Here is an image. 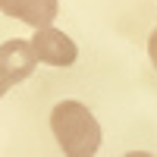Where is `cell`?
<instances>
[{"mask_svg": "<svg viewBox=\"0 0 157 157\" xmlns=\"http://www.w3.org/2000/svg\"><path fill=\"white\" fill-rule=\"evenodd\" d=\"M0 10L6 13L10 19H19L32 29H50L60 13L57 0H0Z\"/></svg>", "mask_w": 157, "mask_h": 157, "instance_id": "obj_3", "label": "cell"}, {"mask_svg": "<svg viewBox=\"0 0 157 157\" xmlns=\"http://www.w3.org/2000/svg\"><path fill=\"white\" fill-rule=\"evenodd\" d=\"M148 57H151L154 69H157V29H154V32H151V38H148Z\"/></svg>", "mask_w": 157, "mask_h": 157, "instance_id": "obj_5", "label": "cell"}, {"mask_svg": "<svg viewBox=\"0 0 157 157\" xmlns=\"http://www.w3.org/2000/svg\"><path fill=\"white\" fill-rule=\"evenodd\" d=\"M123 157H154V154H148V151H129V154H123Z\"/></svg>", "mask_w": 157, "mask_h": 157, "instance_id": "obj_7", "label": "cell"}, {"mask_svg": "<svg viewBox=\"0 0 157 157\" xmlns=\"http://www.w3.org/2000/svg\"><path fill=\"white\" fill-rule=\"evenodd\" d=\"M50 129L66 157H94L101 148V123L82 101H60L50 110Z\"/></svg>", "mask_w": 157, "mask_h": 157, "instance_id": "obj_1", "label": "cell"}, {"mask_svg": "<svg viewBox=\"0 0 157 157\" xmlns=\"http://www.w3.org/2000/svg\"><path fill=\"white\" fill-rule=\"evenodd\" d=\"M32 47H35V57L38 63H47V66H72V63L78 60V47L75 41L66 35V32H60V29H38L35 38H32Z\"/></svg>", "mask_w": 157, "mask_h": 157, "instance_id": "obj_2", "label": "cell"}, {"mask_svg": "<svg viewBox=\"0 0 157 157\" xmlns=\"http://www.w3.org/2000/svg\"><path fill=\"white\" fill-rule=\"evenodd\" d=\"M6 88H10V78H6V72H3V69H0V98L6 94Z\"/></svg>", "mask_w": 157, "mask_h": 157, "instance_id": "obj_6", "label": "cell"}, {"mask_svg": "<svg viewBox=\"0 0 157 157\" xmlns=\"http://www.w3.org/2000/svg\"><path fill=\"white\" fill-rule=\"evenodd\" d=\"M35 47L32 41H22V38H13V41H3L0 44V69L6 72L10 78V85H16L22 82V78H29L32 69H35Z\"/></svg>", "mask_w": 157, "mask_h": 157, "instance_id": "obj_4", "label": "cell"}]
</instances>
